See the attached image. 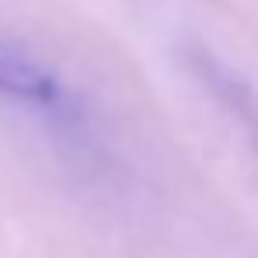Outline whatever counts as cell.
<instances>
[{
    "instance_id": "obj_1",
    "label": "cell",
    "mask_w": 258,
    "mask_h": 258,
    "mask_svg": "<svg viewBox=\"0 0 258 258\" xmlns=\"http://www.w3.org/2000/svg\"><path fill=\"white\" fill-rule=\"evenodd\" d=\"M0 96L11 99L15 106H25L32 117H39L43 127L60 135L68 145H75L78 156H92L99 149L92 117L85 113L78 96L29 53L0 46Z\"/></svg>"
}]
</instances>
